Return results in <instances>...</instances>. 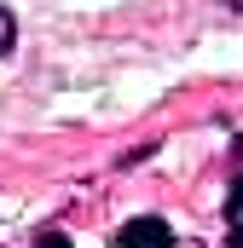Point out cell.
I'll list each match as a JSON object with an SVG mask.
<instances>
[{
    "label": "cell",
    "instance_id": "obj_1",
    "mask_svg": "<svg viewBox=\"0 0 243 248\" xmlns=\"http://www.w3.org/2000/svg\"><path fill=\"white\" fill-rule=\"evenodd\" d=\"M116 248H174V231H168V219L139 214V219H127L116 231Z\"/></svg>",
    "mask_w": 243,
    "mask_h": 248
},
{
    "label": "cell",
    "instance_id": "obj_2",
    "mask_svg": "<svg viewBox=\"0 0 243 248\" xmlns=\"http://www.w3.org/2000/svg\"><path fill=\"white\" fill-rule=\"evenodd\" d=\"M226 225H232V237H226V243L243 248V173L232 179V196H226Z\"/></svg>",
    "mask_w": 243,
    "mask_h": 248
},
{
    "label": "cell",
    "instance_id": "obj_3",
    "mask_svg": "<svg viewBox=\"0 0 243 248\" xmlns=\"http://www.w3.org/2000/svg\"><path fill=\"white\" fill-rule=\"evenodd\" d=\"M12 46H17V17H12V12L0 6V58H6Z\"/></svg>",
    "mask_w": 243,
    "mask_h": 248
},
{
    "label": "cell",
    "instance_id": "obj_4",
    "mask_svg": "<svg viewBox=\"0 0 243 248\" xmlns=\"http://www.w3.org/2000/svg\"><path fill=\"white\" fill-rule=\"evenodd\" d=\"M35 248H69V237H64V231H41V237H35Z\"/></svg>",
    "mask_w": 243,
    "mask_h": 248
},
{
    "label": "cell",
    "instance_id": "obj_5",
    "mask_svg": "<svg viewBox=\"0 0 243 248\" xmlns=\"http://www.w3.org/2000/svg\"><path fill=\"white\" fill-rule=\"evenodd\" d=\"M220 6H232V12H238V17H243V0H220Z\"/></svg>",
    "mask_w": 243,
    "mask_h": 248
},
{
    "label": "cell",
    "instance_id": "obj_6",
    "mask_svg": "<svg viewBox=\"0 0 243 248\" xmlns=\"http://www.w3.org/2000/svg\"><path fill=\"white\" fill-rule=\"evenodd\" d=\"M238 150H243V139H238Z\"/></svg>",
    "mask_w": 243,
    "mask_h": 248
}]
</instances>
